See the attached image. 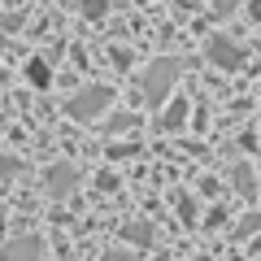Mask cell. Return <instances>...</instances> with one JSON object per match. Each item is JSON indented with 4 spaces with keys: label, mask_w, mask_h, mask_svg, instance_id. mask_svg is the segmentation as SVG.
<instances>
[{
    "label": "cell",
    "mask_w": 261,
    "mask_h": 261,
    "mask_svg": "<svg viewBox=\"0 0 261 261\" xmlns=\"http://www.w3.org/2000/svg\"><path fill=\"white\" fill-rule=\"evenodd\" d=\"M178 74H183V61H178V57H157V61L144 70V79H140L144 100H148V105H161L170 92H174Z\"/></svg>",
    "instance_id": "obj_1"
},
{
    "label": "cell",
    "mask_w": 261,
    "mask_h": 261,
    "mask_svg": "<svg viewBox=\"0 0 261 261\" xmlns=\"http://www.w3.org/2000/svg\"><path fill=\"white\" fill-rule=\"evenodd\" d=\"M109 105H113V87L92 83V87H79V92L65 100V118H74V122H96Z\"/></svg>",
    "instance_id": "obj_2"
},
{
    "label": "cell",
    "mask_w": 261,
    "mask_h": 261,
    "mask_svg": "<svg viewBox=\"0 0 261 261\" xmlns=\"http://www.w3.org/2000/svg\"><path fill=\"white\" fill-rule=\"evenodd\" d=\"M205 61L218 65V70H240L244 65V48L235 44V39H226V35H209L205 39Z\"/></svg>",
    "instance_id": "obj_3"
},
{
    "label": "cell",
    "mask_w": 261,
    "mask_h": 261,
    "mask_svg": "<svg viewBox=\"0 0 261 261\" xmlns=\"http://www.w3.org/2000/svg\"><path fill=\"white\" fill-rule=\"evenodd\" d=\"M44 187H48V196H53V200H65V196H74V187H79V170L74 166H53L44 174Z\"/></svg>",
    "instance_id": "obj_4"
},
{
    "label": "cell",
    "mask_w": 261,
    "mask_h": 261,
    "mask_svg": "<svg viewBox=\"0 0 261 261\" xmlns=\"http://www.w3.org/2000/svg\"><path fill=\"white\" fill-rule=\"evenodd\" d=\"M0 261H44V240H35V235L9 240L0 248Z\"/></svg>",
    "instance_id": "obj_5"
},
{
    "label": "cell",
    "mask_w": 261,
    "mask_h": 261,
    "mask_svg": "<svg viewBox=\"0 0 261 261\" xmlns=\"http://www.w3.org/2000/svg\"><path fill=\"white\" fill-rule=\"evenodd\" d=\"M231 183H235V192H240L244 200H252V196H257V178H252V166H235V170H231Z\"/></svg>",
    "instance_id": "obj_6"
},
{
    "label": "cell",
    "mask_w": 261,
    "mask_h": 261,
    "mask_svg": "<svg viewBox=\"0 0 261 261\" xmlns=\"http://www.w3.org/2000/svg\"><path fill=\"white\" fill-rule=\"evenodd\" d=\"M27 83H31V87H48V83H53V70H48V61H44V57L27 61Z\"/></svg>",
    "instance_id": "obj_7"
},
{
    "label": "cell",
    "mask_w": 261,
    "mask_h": 261,
    "mask_svg": "<svg viewBox=\"0 0 261 261\" xmlns=\"http://www.w3.org/2000/svg\"><path fill=\"white\" fill-rule=\"evenodd\" d=\"M122 240H130V244H152V222H126L122 226Z\"/></svg>",
    "instance_id": "obj_8"
},
{
    "label": "cell",
    "mask_w": 261,
    "mask_h": 261,
    "mask_svg": "<svg viewBox=\"0 0 261 261\" xmlns=\"http://www.w3.org/2000/svg\"><path fill=\"white\" fill-rule=\"evenodd\" d=\"M187 122V100H174L166 113H161V130H178Z\"/></svg>",
    "instance_id": "obj_9"
},
{
    "label": "cell",
    "mask_w": 261,
    "mask_h": 261,
    "mask_svg": "<svg viewBox=\"0 0 261 261\" xmlns=\"http://www.w3.org/2000/svg\"><path fill=\"white\" fill-rule=\"evenodd\" d=\"M27 174V161L22 157H9V152H0V178H22Z\"/></svg>",
    "instance_id": "obj_10"
},
{
    "label": "cell",
    "mask_w": 261,
    "mask_h": 261,
    "mask_svg": "<svg viewBox=\"0 0 261 261\" xmlns=\"http://www.w3.org/2000/svg\"><path fill=\"white\" fill-rule=\"evenodd\" d=\"M79 13H83V18H105V13H109V0H83V5H79Z\"/></svg>",
    "instance_id": "obj_11"
},
{
    "label": "cell",
    "mask_w": 261,
    "mask_h": 261,
    "mask_svg": "<svg viewBox=\"0 0 261 261\" xmlns=\"http://www.w3.org/2000/svg\"><path fill=\"white\" fill-rule=\"evenodd\" d=\"M174 200H178V218H183V222L192 226V222H196V200H192V196H187V192H178Z\"/></svg>",
    "instance_id": "obj_12"
},
{
    "label": "cell",
    "mask_w": 261,
    "mask_h": 261,
    "mask_svg": "<svg viewBox=\"0 0 261 261\" xmlns=\"http://www.w3.org/2000/svg\"><path fill=\"white\" fill-rule=\"evenodd\" d=\"M257 226H261V218H257V214H248V218H244L240 226H235V240H244V235H252Z\"/></svg>",
    "instance_id": "obj_13"
},
{
    "label": "cell",
    "mask_w": 261,
    "mask_h": 261,
    "mask_svg": "<svg viewBox=\"0 0 261 261\" xmlns=\"http://www.w3.org/2000/svg\"><path fill=\"white\" fill-rule=\"evenodd\" d=\"M235 9H240V0H214V13H218V18H231Z\"/></svg>",
    "instance_id": "obj_14"
},
{
    "label": "cell",
    "mask_w": 261,
    "mask_h": 261,
    "mask_svg": "<svg viewBox=\"0 0 261 261\" xmlns=\"http://www.w3.org/2000/svg\"><path fill=\"white\" fill-rule=\"evenodd\" d=\"M100 261H135V252H130V248H109Z\"/></svg>",
    "instance_id": "obj_15"
},
{
    "label": "cell",
    "mask_w": 261,
    "mask_h": 261,
    "mask_svg": "<svg viewBox=\"0 0 261 261\" xmlns=\"http://www.w3.org/2000/svg\"><path fill=\"white\" fill-rule=\"evenodd\" d=\"M5 83H9V74H5V70H0V87H5Z\"/></svg>",
    "instance_id": "obj_16"
},
{
    "label": "cell",
    "mask_w": 261,
    "mask_h": 261,
    "mask_svg": "<svg viewBox=\"0 0 261 261\" xmlns=\"http://www.w3.org/2000/svg\"><path fill=\"white\" fill-rule=\"evenodd\" d=\"M192 261H214V257H192Z\"/></svg>",
    "instance_id": "obj_17"
},
{
    "label": "cell",
    "mask_w": 261,
    "mask_h": 261,
    "mask_svg": "<svg viewBox=\"0 0 261 261\" xmlns=\"http://www.w3.org/2000/svg\"><path fill=\"white\" fill-rule=\"evenodd\" d=\"M157 261H170V257H157Z\"/></svg>",
    "instance_id": "obj_18"
}]
</instances>
